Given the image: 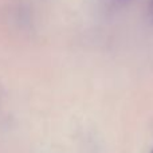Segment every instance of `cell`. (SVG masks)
Segmentation results:
<instances>
[]
</instances>
